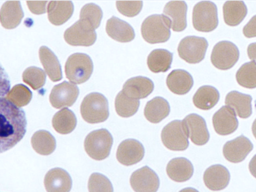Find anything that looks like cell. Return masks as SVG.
<instances>
[{"mask_svg":"<svg viewBox=\"0 0 256 192\" xmlns=\"http://www.w3.org/2000/svg\"><path fill=\"white\" fill-rule=\"evenodd\" d=\"M77 120L74 113L68 109L62 110L54 115L52 125L58 133L66 135L72 133L76 127Z\"/></svg>","mask_w":256,"mask_h":192,"instance_id":"obj_32","label":"cell"},{"mask_svg":"<svg viewBox=\"0 0 256 192\" xmlns=\"http://www.w3.org/2000/svg\"><path fill=\"white\" fill-rule=\"evenodd\" d=\"M170 24L164 14H153L142 22V34L144 39L150 44L164 43L170 36Z\"/></svg>","mask_w":256,"mask_h":192,"instance_id":"obj_3","label":"cell"},{"mask_svg":"<svg viewBox=\"0 0 256 192\" xmlns=\"http://www.w3.org/2000/svg\"><path fill=\"white\" fill-rule=\"evenodd\" d=\"M102 17L100 7L94 3H89L82 7L80 20L95 30L99 27Z\"/></svg>","mask_w":256,"mask_h":192,"instance_id":"obj_34","label":"cell"},{"mask_svg":"<svg viewBox=\"0 0 256 192\" xmlns=\"http://www.w3.org/2000/svg\"><path fill=\"white\" fill-rule=\"evenodd\" d=\"M166 84L169 90L174 94L184 95L187 94L193 86L192 76L183 70H176L170 72L166 79Z\"/></svg>","mask_w":256,"mask_h":192,"instance_id":"obj_23","label":"cell"},{"mask_svg":"<svg viewBox=\"0 0 256 192\" xmlns=\"http://www.w3.org/2000/svg\"><path fill=\"white\" fill-rule=\"evenodd\" d=\"M188 5L184 1H172L165 6L164 14L168 18L170 28L180 32L187 27Z\"/></svg>","mask_w":256,"mask_h":192,"instance_id":"obj_16","label":"cell"},{"mask_svg":"<svg viewBox=\"0 0 256 192\" xmlns=\"http://www.w3.org/2000/svg\"><path fill=\"white\" fill-rule=\"evenodd\" d=\"M247 13V7L242 1H228L223 6L224 22L230 26L238 25L245 18Z\"/></svg>","mask_w":256,"mask_h":192,"instance_id":"obj_27","label":"cell"},{"mask_svg":"<svg viewBox=\"0 0 256 192\" xmlns=\"http://www.w3.org/2000/svg\"><path fill=\"white\" fill-rule=\"evenodd\" d=\"M24 110L6 98L0 97V154L15 147L26 133Z\"/></svg>","mask_w":256,"mask_h":192,"instance_id":"obj_1","label":"cell"},{"mask_svg":"<svg viewBox=\"0 0 256 192\" xmlns=\"http://www.w3.org/2000/svg\"><path fill=\"white\" fill-rule=\"evenodd\" d=\"M243 33L248 38L256 36V16H254L244 28Z\"/></svg>","mask_w":256,"mask_h":192,"instance_id":"obj_41","label":"cell"},{"mask_svg":"<svg viewBox=\"0 0 256 192\" xmlns=\"http://www.w3.org/2000/svg\"><path fill=\"white\" fill-rule=\"evenodd\" d=\"M41 62L46 74L53 82L62 79L61 66L55 54L48 47H42L40 50Z\"/></svg>","mask_w":256,"mask_h":192,"instance_id":"obj_30","label":"cell"},{"mask_svg":"<svg viewBox=\"0 0 256 192\" xmlns=\"http://www.w3.org/2000/svg\"><path fill=\"white\" fill-rule=\"evenodd\" d=\"M6 96L14 105L20 107L30 103L32 95L31 91L24 85H17Z\"/></svg>","mask_w":256,"mask_h":192,"instance_id":"obj_36","label":"cell"},{"mask_svg":"<svg viewBox=\"0 0 256 192\" xmlns=\"http://www.w3.org/2000/svg\"><path fill=\"white\" fill-rule=\"evenodd\" d=\"M44 185L48 192H70L72 182L70 176L66 171L56 168L46 173Z\"/></svg>","mask_w":256,"mask_h":192,"instance_id":"obj_18","label":"cell"},{"mask_svg":"<svg viewBox=\"0 0 256 192\" xmlns=\"http://www.w3.org/2000/svg\"><path fill=\"white\" fill-rule=\"evenodd\" d=\"M172 60V53L166 49H156L147 58V65L153 73H164L170 70Z\"/></svg>","mask_w":256,"mask_h":192,"instance_id":"obj_29","label":"cell"},{"mask_svg":"<svg viewBox=\"0 0 256 192\" xmlns=\"http://www.w3.org/2000/svg\"><path fill=\"white\" fill-rule=\"evenodd\" d=\"M248 54L252 61H256V43H254L249 45L248 48Z\"/></svg>","mask_w":256,"mask_h":192,"instance_id":"obj_43","label":"cell"},{"mask_svg":"<svg viewBox=\"0 0 256 192\" xmlns=\"http://www.w3.org/2000/svg\"><path fill=\"white\" fill-rule=\"evenodd\" d=\"M116 6L120 12L128 17L136 16L142 10V1H118Z\"/></svg>","mask_w":256,"mask_h":192,"instance_id":"obj_39","label":"cell"},{"mask_svg":"<svg viewBox=\"0 0 256 192\" xmlns=\"http://www.w3.org/2000/svg\"><path fill=\"white\" fill-rule=\"evenodd\" d=\"M64 37L70 45L89 47L94 44L97 36L95 30L79 20L66 30Z\"/></svg>","mask_w":256,"mask_h":192,"instance_id":"obj_12","label":"cell"},{"mask_svg":"<svg viewBox=\"0 0 256 192\" xmlns=\"http://www.w3.org/2000/svg\"><path fill=\"white\" fill-rule=\"evenodd\" d=\"M48 1L36 2V4H28L30 10L35 14H42L46 11V4Z\"/></svg>","mask_w":256,"mask_h":192,"instance_id":"obj_42","label":"cell"},{"mask_svg":"<svg viewBox=\"0 0 256 192\" xmlns=\"http://www.w3.org/2000/svg\"><path fill=\"white\" fill-rule=\"evenodd\" d=\"M80 113L83 119L89 124L104 122L110 116L107 99L100 93L88 94L81 104Z\"/></svg>","mask_w":256,"mask_h":192,"instance_id":"obj_2","label":"cell"},{"mask_svg":"<svg viewBox=\"0 0 256 192\" xmlns=\"http://www.w3.org/2000/svg\"><path fill=\"white\" fill-rule=\"evenodd\" d=\"M144 156V149L141 143L134 139L123 141L119 145L116 157L121 164L130 166L141 161Z\"/></svg>","mask_w":256,"mask_h":192,"instance_id":"obj_15","label":"cell"},{"mask_svg":"<svg viewBox=\"0 0 256 192\" xmlns=\"http://www.w3.org/2000/svg\"><path fill=\"white\" fill-rule=\"evenodd\" d=\"M79 94L80 90L75 84L64 81L52 88L50 102L57 109L70 107L76 102Z\"/></svg>","mask_w":256,"mask_h":192,"instance_id":"obj_10","label":"cell"},{"mask_svg":"<svg viewBox=\"0 0 256 192\" xmlns=\"http://www.w3.org/2000/svg\"><path fill=\"white\" fill-rule=\"evenodd\" d=\"M46 76L40 68L35 67H30L23 74V80L34 90H38L44 86Z\"/></svg>","mask_w":256,"mask_h":192,"instance_id":"obj_37","label":"cell"},{"mask_svg":"<svg viewBox=\"0 0 256 192\" xmlns=\"http://www.w3.org/2000/svg\"><path fill=\"white\" fill-rule=\"evenodd\" d=\"M106 32L112 39L120 42H130L135 38L133 27L126 21L116 17L107 21Z\"/></svg>","mask_w":256,"mask_h":192,"instance_id":"obj_21","label":"cell"},{"mask_svg":"<svg viewBox=\"0 0 256 192\" xmlns=\"http://www.w3.org/2000/svg\"><path fill=\"white\" fill-rule=\"evenodd\" d=\"M31 144L34 150L42 156H49L55 151L56 143L55 138L46 130H40L31 138Z\"/></svg>","mask_w":256,"mask_h":192,"instance_id":"obj_31","label":"cell"},{"mask_svg":"<svg viewBox=\"0 0 256 192\" xmlns=\"http://www.w3.org/2000/svg\"><path fill=\"white\" fill-rule=\"evenodd\" d=\"M220 95L218 90L210 86L200 87L192 98L193 103L202 110H209L218 103Z\"/></svg>","mask_w":256,"mask_h":192,"instance_id":"obj_28","label":"cell"},{"mask_svg":"<svg viewBox=\"0 0 256 192\" xmlns=\"http://www.w3.org/2000/svg\"><path fill=\"white\" fill-rule=\"evenodd\" d=\"M74 11L72 1H50L48 6V19L52 24L61 25L72 17Z\"/></svg>","mask_w":256,"mask_h":192,"instance_id":"obj_26","label":"cell"},{"mask_svg":"<svg viewBox=\"0 0 256 192\" xmlns=\"http://www.w3.org/2000/svg\"><path fill=\"white\" fill-rule=\"evenodd\" d=\"M113 144V138L106 129H102L89 134L84 142V148L89 157L102 161L110 156Z\"/></svg>","mask_w":256,"mask_h":192,"instance_id":"obj_4","label":"cell"},{"mask_svg":"<svg viewBox=\"0 0 256 192\" xmlns=\"http://www.w3.org/2000/svg\"><path fill=\"white\" fill-rule=\"evenodd\" d=\"M170 113V106L164 98L156 97L146 103L144 115L147 120L152 124H158L166 119Z\"/></svg>","mask_w":256,"mask_h":192,"instance_id":"obj_25","label":"cell"},{"mask_svg":"<svg viewBox=\"0 0 256 192\" xmlns=\"http://www.w3.org/2000/svg\"><path fill=\"white\" fill-rule=\"evenodd\" d=\"M89 192H114L112 184L106 177L94 173L90 175L88 184Z\"/></svg>","mask_w":256,"mask_h":192,"instance_id":"obj_38","label":"cell"},{"mask_svg":"<svg viewBox=\"0 0 256 192\" xmlns=\"http://www.w3.org/2000/svg\"><path fill=\"white\" fill-rule=\"evenodd\" d=\"M230 178V173L228 169L220 165L209 167L204 176L206 186L212 191H219L226 189L228 185Z\"/></svg>","mask_w":256,"mask_h":192,"instance_id":"obj_19","label":"cell"},{"mask_svg":"<svg viewBox=\"0 0 256 192\" xmlns=\"http://www.w3.org/2000/svg\"><path fill=\"white\" fill-rule=\"evenodd\" d=\"M253 148V144L250 140L242 135L224 144L223 155L229 162L238 164L242 162Z\"/></svg>","mask_w":256,"mask_h":192,"instance_id":"obj_14","label":"cell"},{"mask_svg":"<svg viewBox=\"0 0 256 192\" xmlns=\"http://www.w3.org/2000/svg\"><path fill=\"white\" fill-rule=\"evenodd\" d=\"M218 10L214 2L201 1L194 7L192 24L198 31L212 32L218 26Z\"/></svg>","mask_w":256,"mask_h":192,"instance_id":"obj_6","label":"cell"},{"mask_svg":"<svg viewBox=\"0 0 256 192\" xmlns=\"http://www.w3.org/2000/svg\"><path fill=\"white\" fill-rule=\"evenodd\" d=\"M180 192H199L198 190H196L195 189L189 188H186L182 191H180Z\"/></svg>","mask_w":256,"mask_h":192,"instance_id":"obj_44","label":"cell"},{"mask_svg":"<svg viewBox=\"0 0 256 192\" xmlns=\"http://www.w3.org/2000/svg\"><path fill=\"white\" fill-rule=\"evenodd\" d=\"M208 45L204 37L188 36L182 38L178 45V54L189 64H198L204 59Z\"/></svg>","mask_w":256,"mask_h":192,"instance_id":"obj_7","label":"cell"},{"mask_svg":"<svg viewBox=\"0 0 256 192\" xmlns=\"http://www.w3.org/2000/svg\"><path fill=\"white\" fill-rule=\"evenodd\" d=\"M186 134L192 143L198 146L206 144L210 139L205 120L196 114L188 115L182 121Z\"/></svg>","mask_w":256,"mask_h":192,"instance_id":"obj_11","label":"cell"},{"mask_svg":"<svg viewBox=\"0 0 256 192\" xmlns=\"http://www.w3.org/2000/svg\"><path fill=\"white\" fill-rule=\"evenodd\" d=\"M139 106V100L128 97L122 91L116 96L115 109L121 117L129 118L133 116L137 112Z\"/></svg>","mask_w":256,"mask_h":192,"instance_id":"obj_33","label":"cell"},{"mask_svg":"<svg viewBox=\"0 0 256 192\" xmlns=\"http://www.w3.org/2000/svg\"><path fill=\"white\" fill-rule=\"evenodd\" d=\"M162 143L168 150L183 151L188 148V137L182 121L174 120L169 123L161 133Z\"/></svg>","mask_w":256,"mask_h":192,"instance_id":"obj_8","label":"cell"},{"mask_svg":"<svg viewBox=\"0 0 256 192\" xmlns=\"http://www.w3.org/2000/svg\"><path fill=\"white\" fill-rule=\"evenodd\" d=\"M256 68L255 61L246 63L240 68L236 74V79L240 86L248 89L256 88Z\"/></svg>","mask_w":256,"mask_h":192,"instance_id":"obj_35","label":"cell"},{"mask_svg":"<svg viewBox=\"0 0 256 192\" xmlns=\"http://www.w3.org/2000/svg\"><path fill=\"white\" fill-rule=\"evenodd\" d=\"M130 184L136 192H156L160 182L156 173L145 166L131 175Z\"/></svg>","mask_w":256,"mask_h":192,"instance_id":"obj_13","label":"cell"},{"mask_svg":"<svg viewBox=\"0 0 256 192\" xmlns=\"http://www.w3.org/2000/svg\"><path fill=\"white\" fill-rule=\"evenodd\" d=\"M252 100L250 95L232 91L226 96V104L234 110L239 118L247 119L252 114Z\"/></svg>","mask_w":256,"mask_h":192,"instance_id":"obj_22","label":"cell"},{"mask_svg":"<svg viewBox=\"0 0 256 192\" xmlns=\"http://www.w3.org/2000/svg\"><path fill=\"white\" fill-rule=\"evenodd\" d=\"M240 52L237 46L230 41L217 43L212 50L211 61L213 65L220 70H228L238 62Z\"/></svg>","mask_w":256,"mask_h":192,"instance_id":"obj_9","label":"cell"},{"mask_svg":"<svg viewBox=\"0 0 256 192\" xmlns=\"http://www.w3.org/2000/svg\"><path fill=\"white\" fill-rule=\"evenodd\" d=\"M65 71L66 78L70 81L76 84L83 83L90 78L92 73V60L84 53H74L68 58Z\"/></svg>","mask_w":256,"mask_h":192,"instance_id":"obj_5","label":"cell"},{"mask_svg":"<svg viewBox=\"0 0 256 192\" xmlns=\"http://www.w3.org/2000/svg\"><path fill=\"white\" fill-rule=\"evenodd\" d=\"M166 173L170 179L182 183L190 180L194 173V167L190 161L184 158H174L170 161Z\"/></svg>","mask_w":256,"mask_h":192,"instance_id":"obj_24","label":"cell"},{"mask_svg":"<svg viewBox=\"0 0 256 192\" xmlns=\"http://www.w3.org/2000/svg\"><path fill=\"white\" fill-rule=\"evenodd\" d=\"M212 123L216 132L221 136L234 133L238 126L236 113L227 106H222L214 114Z\"/></svg>","mask_w":256,"mask_h":192,"instance_id":"obj_17","label":"cell"},{"mask_svg":"<svg viewBox=\"0 0 256 192\" xmlns=\"http://www.w3.org/2000/svg\"><path fill=\"white\" fill-rule=\"evenodd\" d=\"M154 89V84L150 79L137 76L128 80L124 84L122 91L128 97L139 100L148 97Z\"/></svg>","mask_w":256,"mask_h":192,"instance_id":"obj_20","label":"cell"},{"mask_svg":"<svg viewBox=\"0 0 256 192\" xmlns=\"http://www.w3.org/2000/svg\"><path fill=\"white\" fill-rule=\"evenodd\" d=\"M10 86L9 76L0 63V97H5L8 94Z\"/></svg>","mask_w":256,"mask_h":192,"instance_id":"obj_40","label":"cell"}]
</instances>
